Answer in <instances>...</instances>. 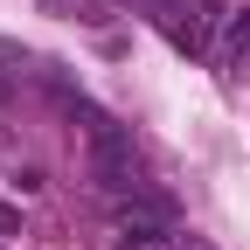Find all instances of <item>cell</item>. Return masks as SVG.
Segmentation results:
<instances>
[{
	"mask_svg": "<svg viewBox=\"0 0 250 250\" xmlns=\"http://www.w3.org/2000/svg\"><path fill=\"white\" fill-rule=\"evenodd\" d=\"M90 174H98L104 195H139V153H132V132L111 118H90Z\"/></svg>",
	"mask_w": 250,
	"mask_h": 250,
	"instance_id": "cell-1",
	"label": "cell"
},
{
	"mask_svg": "<svg viewBox=\"0 0 250 250\" xmlns=\"http://www.w3.org/2000/svg\"><path fill=\"white\" fill-rule=\"evenodd\" d=\"M167 250H202V243H195V236H174V243H167Z\"/></svg>",
	"mask_w": 250,
	"mask_h": 250,
	"instance_id": "cell-2",
	"label": "cell"
}]
</instances>
